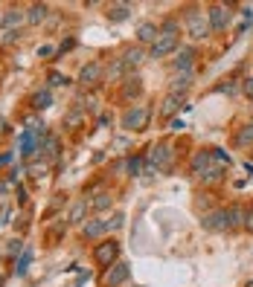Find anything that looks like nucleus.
<instances>
[{
  "label": "nucleus",
  "mask_w": 253,
  "mask_h": 287,
  "mask_svg": "<svg viewBox=\"0 0 253 287\" xmlns=\"http://www.w3.org/2000/svg\"><path fill=\"white\" fill-rule=\"evenodd\" d=\"M236 90H239L236 81H230V84H219V93H236Z\"/></svg>",
  "instance_id": "e433bc0d"
},
{
  "label": "nucleus",
  "mask_w": 253,
  "mask_h": 287,
  "mask_svg": "<svg viewBox=\"0 0 253 287\" xmlns=\"http://www.w3.org/2000/svg\"><path fill=\"white\" fill-rule=\"evenodd\" d=\"M81 232H85V238H99V235L108 232V223H105L102 218H93V220H88V223L81 226Z\"/></svg>",
  "instance_id": "ddd939ff"
},
{
  "label": "nucleus",
  "mask_w": 253,
  "mask_h": 287,
  "mask_svg": "<svg viewBox=\"0 0 253 287\" xmlns=\"http://www.w3.org/2000/svg\"><path fill=\"white\" fill-rule=\"evenodd\" d=\"M207 21H209V26H213V32H221V29H227V23H230V9H227V6H209Z\"/></svg>",
  "instance_id": "423d86ee"
},
{
  "label": "nucleus",
  "mask_w": 253,
  "mask_h": 287,
  "mask_svg": "<svg viewBox=\"0 0 253 287\" xmlns=\"http://www.w3.org/2000/svg\"><path fill=\"white\" fill-rule=\"evenodd\" d=\"M119 76H125V64H122V61L111 64V79H119Z\"/></svg>",
  "instance_id": "473e14b6"
},
{
  "label": "nucleus",
  "mask_w": 253,
  "mask_h": 287,
  "mask_svg": "<svg viewBox=\"0 0 253 287\" xmlns=\"http://www.w3.org/2000/svg\"><path fill=\"white\" fill-rule=\"evenodd\" d=\"M244 226H247V229L253 232V212H247V220H244Z\"/></svg>",
  "instance_id": "c03bdc74"
},
{
  "label": "nucleus",
  "mask_w": 253,
  "mask_h": 287,
  "mask_svg": "<svg viewBox=\"0 0 253 287\" xmlns=\"http://www.w3.org/2000/svg\"><path fill=\"white\" fill-rule=\"evenodd\" d=\"M140 90H143L140 79H128V84H125V96H137Z\"/></svg>",
  "instance_id": "c756f323"
},
{
  "label": "nucleus",
  "mask_w": 253,
  "mask_h": 287,
  "mask_svg": "<svg viewBox=\"0 0 253 287\" xmlns=\"http://www.w3.org/2000/svg\"><path fill=\"white\" fill-rule=\"evenodd\" d=\"M128 276H131V267L125 264V261H116V264H111V270L105 273V284L108 287H119L125 284Z\"/></svg>",
  "instance_id": "39448f33"
},
{
  "label": "nucleus",
  "mask_w": 253,
  "mask_h": 287,
  "mask_svg": "<svg viewBox=\"0 0 253 287\" xmlns=\"http://www.w3.org/2000/svg\"><path fill=\"white\" fill-rule=\"evenodd\" d=\"M213 165V154L209 151H198L195 157H192V168H195V174H201L204 168H209Z\"/></svg>",
  "instance_id": "a211bd4d"
},
{
  "label": "nucleus",
  "mask_w": 253,
  "mask_h": 287,
  "mask_svg": "<svg viewBox=\"0 0 253 287\" xmlns=\"http://www.w3.org/2000/svg\"><path fill=\"white\" fill-rule=\"evenodd\" d=\"M143 49H137V46H131V49H125V52H122V58H119V61H122V64H125V70H134V67H140V61H143Z\"/></svg>",
  "instance_id": "dca6fc26"
},
{
  "label": "nucleus",
  "mask_w": 253,
  "mask_h": 287,
  "mask_svg": "<svg viewBox=\"0 0 253 287\" xmlns=\"http://www.w3.org/2000/svg\"><path fill=\"white\" fill-rule=\"evenodd\" d=\"M79 119H81V110L76 107V110H73L70 116H64V125H70V128H73V125H79Z\"/></svg>",
  "instance_id": "72a5a7b5"
},
{
  "label": "nucleus",
  "mask_w": 253,
  "mask_h": 287,
  "mask_svg": "<svg viewBox=\"0 0 253 287\" xmlns=\"http://www.w3.org/2000/svg\"><path fill=\"white\" fill-rule=\"evenodd\" d=\"M201 226L207 232H221L227 229V212H209V215H204V220H201Z\"/></svg>",
  "instance_id": "9d476101"
},
{
  "label": "nucleus",
  "mask_w": 253,
  "mask_h": 287,
  "mask_svg": "<svg viewBox=\"0 0 253 287\" xmlns=\"http://www.w3.org/2000/svg\"><path fill=\"white\" fill-rule=\"evenodd\" d=\"M209 154H213V162H219L221 168H224V165H230V162H233V157H230V154H227L224 148H213Z\"/></svg>",
  "instance_id": "a878e982"
},
{
  "label": "nucleus",
  "mask_w": 253,
  "mask_h": 287,
  "mask_svg": "<svg viewBox=\"0 0 253 287\" xmlns=\"http://www.w3.org/2000/svg\"><path fill=\"white\" fill-rule=\"evenodd\" d=\"M192 58H195V49H192V46H184V49L178 52V58H175V67L184 70V73H192Z\"/></svg>",
  "instance_id": "4468645a"
},
{
  "label": "nucleus",
  "mask_w": 253,
  "mask_h": 287,
  "mask_svg": "<svg viewBox=\"0 0 253 287\" xmlns=\"http://www.w3.org/2000/svg\"><path fill=\"white\" fill-rule=\"evenodd\" d=\"M146 162H151L157 171H160V168H169V165H172V145L157 142V145L151 148V154H149V160H146Z\"/></svg>",
  "instance_id": "20e7f679"
},
{
  "label": "nucleus",
  "mask_w": 253,
  "mask_h": 287,
  "mask_svg": "<svg viewBox=\"0 0 253 287\" xmlns=\"http://www.w3.org/2000/svg\"><path fill=\"white\" fill-rule=\"evenodd\" d=\"M111 203H114V200H111V195H108V192H99V195H93V200H91V209H96V212H102V209H108Z\"/></svg>",
  "instance_id": "4be33fe9"
},
{
  "label": "nucleus",
  "mask_w": 253,
  "mask_h": 287,
  "mask_svg": "<svg viewBox=\"0 0 253 287\" xmlns=\"http://www.w3.org/2000/svg\"><path fill=\"white\" fill-rule=\"evenodd\" d=\"M175 32H178V23H175V21H166V23H163L160 35H175Z\"/></svg>",
  "instance_id": "f704fd0d"
},
{
  "label": "nucleus",
  "mask_w": 253,
  "mask_h": 287,
  "mask_svg": "<svg viewBox=\"0 0 253 287\" xmlns=\"http://www.w3.org/2000/svg\"><path fill=\"white\" fill-rule=\"evenodd\" d=\"M73 46H76V41H73V38H70V41H64V44H61V49H64V52H67V49H73Z\"/></svg>",
  "instance_id": "37998d69"
},
{
  "label": "nucleus",
  "mask_w": 253,
  "mask_h": 287,
  "mask_svg": "<svg viewBox=\"0 0 253 287\" xmlns=\"http://www.w3.org/2000/svg\"><path fill=\"white\" fill-rule=\"evenodd\" d=\"M47 15H50V6H47V3H32L29 12H26V21L29 23H44Z\"/></svg>",
  "instance_id": "2eb2a0df"
},
{
  "label": "nucleus",
  "mask_w": 253,
  "mask_h": 287,
  "mask_svg": "<svg viewBox=\"0 0 253 287\" xmlns=\"http://www.w3.org/2000/svg\"><path fill=\"white\" fill-rule=\"evenodd\" d=\"M128 15H131V9H128V6H114V9L108 12V18H111V21H114V23L125 21Z\"/></svg>",
  "instance_id": "bb28decb"
},
{
  "label": "nucleus",
  "mask_w": 253,
  "mask_h": 287,
  "mask_svg": "<svg viewBox=\"0 0 253 287\" xmlns=\"http://www.w3.org/2000/svg\"><path fill=\"white\" fill-rule=\"evenodd\" d=\"M184 96H178V93H169L166 99H163V104H160V116L163 119H169V116H175L178 110H184Z\"/></svg>",
  "instance_id": "9b49d317"
},
{
  "label": "nucleus",
  "mask_w": 253,
  "mask_h": 287,
  "mask_svg": "<svg viewBox=\"0 0 253 287\" xmlns=\"http://www.w3.org/2000/svg\"><path fill=\"white\" fill-rule=\"evenodd\" d=\"M99 79H102V64H99V61H91V64H85V67L79 70V81L85 87L96 84Z\"/></svg>",
  "instance_id": "1a4fd4ad"
},
{
  "label": "nucleus",
  "mask_w": 253,
  "mask_h": 287,
  "mask_svg": "<svg viewBox=\"0 0 253 287\" xmlns=\"http://www.w3.org/2000/svg\"><path fill=\"white\" fill-rule=\"evenodd\" d=\"M29 261H32V250L26 247V250H23V255L18 258V267H15V270H18V276H26V270H29Z\"/></svg>",
  "instance_id": "393cba45"
},
{
  "label": "nucleus",
  "mask_w": 253,
  "mask_h": 287,
  "mask_svg": "<svg viewBox=\"0 0 253 287\" xmlns=\"http://www.w3.org/2000/svg\"><path fill=\"white\" fill-rule=\"evenodd\" d=\"M85 212H88V203H85V200H76V203L70 206L67 223H81V220H85Z\"/></svg>",
  "instance_id": "6ab92c4d"
},
{
  "label": "nucleus",
  "mask_w": 253,
  "mask_h": 287,
  "mask_svg": "<svg viewBox=\"0 0 253 287\" xmlns=\"http://www.w3.org/2000/svg\"><path fill=\"white\" fill-rule=\"evenodd\" d=\"M50 104H53V93H50V90H38L32 96V107H35V110H47Z\"/></svg>",
  "instance_id": "412c9836"
},
{
  "label": "nucleus",
  "mask_w": 253,
  "mask_h": 287,
  "mask_svg": "<svg viewBox=\"0 0 253 287\" xmlns=\"http://www.w3.org/2000/svg\"><path fill=\"white\" fill-rule=\"evenodd\" d=\"M175 49H178V35H160V38L151 44V55L163 58V55H169V52H175Z\"/></svg>",
  "instance_id": "6e6552de"
},
{
  "label": "nucleus",
  "mask_w": 253,
  "mask_h": 287,
  "mask_svg": "<svg viewBox=\"0 0 253 287\" xmlns=\"http://www.w3.org/2000/svg\"><path fill=\"white\" fill-rule=\"evenodd\" d=\"M242 90H244V96H250V99H253V76L242 81Z\"/></svg>",
  "instance_id": "c9c22d12"
},
{
  "label": "nucleus",
  "mask_w": 253,
  "mask_h": 287,
  "mask_svg": "<svg viewBox=\"0 0 253 287\" xmlns=\"http://www.w3.org/2000/svg\"><path fill=\"white\" fill-rule=\"evenodd\" d=\"M189 84H192V73H181V76H178V79L172 81V93L184 96V93L189 90Z\"/></svg>",
  "instance_id": "aec40b11"
},
{
  "label": "nucleus",
  "mask_w": 253,
  "mask_h": 287,
  "mask_svg": "<svg viewBox=\"0 0 253 287\" xmlns=\"http://www.w3.org/2000/svg\"><path fill=\"white\" fill-rule=\"evenodd\" d=\"M184 119H175V122H172V131H184Z\"/></svg>",
  "instance_id": "79ce46f5"
},
{
  "label": "nucleus",
  "mask_w": 253,
  "mask_h": 287,
  "mask_svg": "<svg viewBox=\"0 0 253 287\" xmlns=\"http://www.w3.org/2000/svg\"><path fill=\"white\" fill-rule=\"evenodd\" d=\"M143 165H146V162H143V157H128L122 168H125V171L131 174V177H137V174L143 171Z\"/></svg>",
  "instance_id": "5701e85b"
},
{
  "label": "nucleus",
  "mask_w": 253,
  "mask_h": 287,
  "mask_svg": "<svg viewBox=\"0 0 253 287\" xmlns=\"http://www.w3.org/2000/svg\"><path fill=\"white\" fill-rule=\"evenodd\" d=\"M149 107L146 104H137V107H128L125 113H122V128L125 131H143V128L149 125Z\"/></svg>",
  "instance_id": "f03ea898"
},
{
  "label": "nucleus",
  "mask_w": 253,
  "mask_h": 287,
  "mask_svg": "<svg viewBox=\"0 0 253 287\" xmlns=\"http://www.w3.org/2000/svg\"><path fill=\"white\" fill-rule=\"evenodd\" d=\"M247 287H253V281H247Z\"/></svg>",
  "instance_id": "49530a36"
},
{
  "label": "nucleus",
  "mask_w": 253,
  "mask_h": 287,
  "mask_svg": "<svg viewBox=\"0 0 253 287\" xmlns=\"http://www.w3.org/2000/svg\"><path fill=\"white\" fill-rule=\"evenodd\" d=\"M41 171H47V165H44V162H35V165H32V174H35V177H41Z\"/></svg>",
  "instance_id": "ea45409f"
},
{
  "label": "nucleus",
  "mask_w": 253,
  "mask_h": 287,
  "mask_svg": "<svg viewBox=\"0 0 253 287\" xmlns=\"http://www.w3.org/2000/svg\"><path fill=\"white\" fill-rule=\"evenodd\" d=\"M221 174H224L221 165H209V168H204L198 177H201V180H209V183H216V180H221Z\"/></svg>",
  "instance_id": "b1692460"
},
{
  "label": "nucleus",
  "mask_w": 253,
  "mask_h": 287,
  "mask_svg": "<svg viewBox=\"0 0 253 287\" xmlns=\"http://www.w3.org/2000/svg\"><path fill=\"white\" fill-rule=\"evenodd\" d=\"M21 18H23L21 12H18V9H12L9 15H6V18H3V23H6V26H9V29H15V26H18V23H21Z\"/></svg>",
  "instance_id": "c85d7f7f"
},
{
  "label": "nucleus",
  "mask_w": 253,
  "mask_h": 287,
  "mask_svg": "<svg viewBox=\"0 0 253 287\" xmlns=\"http://www.w3.org/2000/svg\"><path fill=\"white\" fill-rule=\"evenodd\" d=\"M186 32L192 35L195 41H204V38H209V32H213V26H209L207 15H201V12L189 9V15H186Z\"/></svg>",
  "instance_id": "f257e3e1"
},
{
  "label": "nucleus",
  "mask_w": 253,
  "mask_h": 287,
  "mask_svg": "<svg viewBox=\"0 0 253 287\" xmlns=\"http://www.w3.org/2000/svg\"><path fill=\"white\" fill-rule=\"evenodd\" d=\"M9 160H12V154H0V168H3V165H6Z\"/></svg>",
  "instance_id": "a18cd8bd"
},
{
  "label": "nucleus",
  "mask_w": 253,
  "mask_h": 287,
  "mask_svg": "<svg viewBox=\"0 0 253 287\" xmlns=\"http://www.w3.org/2000/svg\"><path fill=\"white\" fill-rule=\"evenodd\" d=\"M12 41H18V29H9V32H6V44H12Z\"/></svg>",
  "instance_id": "a19ab883"
},
{
  "label": "nucleus",
  "mask_w": 253,
  "mask_h": 287,
  "mask_svg": "<svg viewBox=\"0 0 253 287\" xmlns=\"http://www.w3.org/2000/svg\"><path fill=\"white\" fill-rule=\"evenodd\" d=\"M61 84H67V76H61V73H50V87H61Z\"/></svg>",
  "instance_id": "2f4dec72"
},
{
  "label": "nucleus",
  "mask_w": 253,
  "mask_h": 287,
  "mask_svg": "<svg viewBox=\"0 0 253 287\" xmlns=\"http://www.w3.org/2000/svg\"><path fill=\"white\" fill-rule=\"evenodd\" d=\"M122 220H125V215H122V212H114V218H108L105 223H108V229H119Z\"/></svg>",
  "instance_id": "7c9ffc66"
},
{
  "label": "nucleus",
  "mask_w": 253,
  "mask_h": 287,
  "mask_svg": "<svg viewBox=\"0 0 253 287\" xmlns=\"http://www.w3.org/2000/svg\"><path fill=\"white\" fill-rule=\"evenodd\" d=\"M116 255H119V241H114V238H108V241H102L96 250H93V258L99 261V264L111 267L116 261Z\"/></svg>",
  "instance_id": "7ed1b4c3"
},
{
  "label": "nucleus",
  "mask_w": 253,
  "mask_h": 287,
  "mask_svg": "<svg viewBox=\"0 0 253 287\" xmlns=\"http://www.w3.org/2000/svg\"><path fill=\"white\" fill-rule=\"evenodd\" d=\"M244 220H247V212H244L242 206H230V209H227V229L242 226Z\"/></svg>",
  "instance_id": "f3484780"
},
{
  "label": "nucleus",
  "mask_w": 253,
  "mask_h": 287,
  "mask_svg": "<svg viewBox=\"0 0 253 287\" xmlns=\"http://www.w3.org/2000/svg\"><path fill=\"white\" fill-rule=\"evenodd\" d=\"M160 38V29L154 26V23H140L137 26V41H143V44H154Z\"/></svg>",
  "instance_id": "f8f14e48"
},
{
  "label": "nucleus",
  "mask_w": 253,
  "mask_h": 287,
  "mask_svg": "<svg viewBox=\"0 0 253 287\" xmlns=\"http://www.w3.org/2000/svg\"><path fill=\"white\" fill-rule=\"evenodd\" d=\"M236 142H239V145H250V142H253V125H244L242 131H239Z\"/></svg>",
  "instance_id": "cd10ccee"
},
{
  "label": "nucleus",
  "mask_w": 253,
  "mask_h": 287,
  "mask_svg": "<svg viewBox=\"0 0 253 287\" xmlns=\"http://www.w3.org/2000/svg\"><path fill=\"white\" fill-rule=\"evenodd\" d=\"M9 253H12V255L21 253V241H18V238H15V241H9Z\"/></svg>",
  "instance_id": "58836bf2"
},
{
  "label": "nucleus",
  "mask_w": 253,
  "mask_h": 287,
  "mask_svg": "<svg viewBox=\"0 0 253 287\" xmlns=\"http://www.w3.org/2000/svg\"><path fill=\"white\" fill-rule=\"evenodd\" d=\"M41 142H44V139L35 134V128H23V134H21V154H23V157H32L35 151L41 148Z\"/></svg>",
  "instance_id": "0eeeda50"
},
{
  "label": "nucleus",
  "mask_w": 253,
  "mask_h": 287,
  "mask_svg": "<svg viewBox=\"0 0 253 287\" xmlns=\"http://www.w3.org/2000/svg\"><path fill=\"white\" fill-rule=\"evenodd\" d=\"M250 125H253V122H250Z\"/></svg>",
  "instance_id": "de8ad7c7"
},
{
  "label": "nucleus",
  "mask_w": 253,
  "mask_h": 287,
  "mask_svg": "<svg viewBox=\"0 0 253 287\" xmlns=\"http://www.w3.org/2000/svg\"><path fill=\"white\" fill-rule=\"evenodd\" d=\"M53 52H56V49H53V46H50V44L38 46V55H41V58H50V55H53Z\"/></svg>",
  "instance_id": "4c0bfd02"
}]
</instances>
